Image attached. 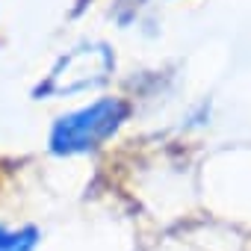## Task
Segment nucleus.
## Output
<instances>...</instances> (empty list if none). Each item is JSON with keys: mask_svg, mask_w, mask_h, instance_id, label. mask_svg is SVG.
I'll return each instance as SVG.
<instances>
[{"mask_svg": "<svg viewBox=\"0 0 251 251\" xmlns=\"http://www.w3.org/2000/svg\"><path fill=\"white\" fill-rule=\"evenodd\" d=\"M127 103L118 98H100L77 112L62 115L50 130V151L53 154H86L109 139L118 124L127 118Z\"/></svg>", "mask_w": 251, "mask_h": 251, "instance_id": "obj_1", "label": "nucleus"}, {"mask_svg": "<svg viewBox=\"0 0 251 251\" xmlns=\"http://www.w3.org/2000/svg\"><path fill=\"white\" fill-rule=\"evenodd\" d=\"M36 245H39L36 227H21V230L0 227V251H36Z\"/></svg>", "mask_w": 251, "mask_h": 251, "instance_id": "obj_2", "label": "nucleus"}]
</instances>
